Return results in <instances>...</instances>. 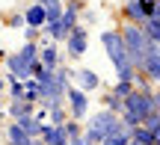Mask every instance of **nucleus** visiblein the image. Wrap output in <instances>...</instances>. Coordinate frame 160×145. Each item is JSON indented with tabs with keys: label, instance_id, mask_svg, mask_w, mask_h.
<instances>
[{
	"label": "nucleus",
	"instance_id": "nucleus-29",
	"mask_svg": "<svg viewBox=\"0 0 160 145\" xmlns=\"http://www.w3.org/2000/svg\"><path fill=\"white\" fill-rule=\"evenodd\" d=\"M9 92H12V98H15V101H24V83L21 80H15V77H9Z\"/></svg>",
	"mask_w": 160,
	"mask_h": 145
},
{
	"label": "nucleus",
	"instance_id": "nucleus-7",
	"mask_svg": "<svg viewBox=\"0 0 160 145\" xmlns=\"http://www.w3.org/2000/svg\"><path fill=\"white\" fill-rule=\"evenodd\" d=\"M6 68H9V77H15V80H27V77H33L36 65L24 62L18 53H9V56H6Z\"/></svg>",
	"mask_w": 160,
	"mask_h": 145
},
{
	"label": "nucleus",
	"instance_id": "nucleus-30",
	"mask_svg": "<svg viewBox=\"0 0 160 145\" xmlns=\"http://www.w3.org/2000/svg\"><path fill=\"white\" fill-rule=\"evenodd\" d=\"M24 145H42V139H27Z\"/></svg>",
	"mask_w": 160,
	"mask_h": 145
},
{
	"label": "nucleus",
	"instance_id": "nucleus-3",
	"mask_svg": "<svg viewBox=\"0 0 160 145\" xmlns=\"http://www.w3.org/2000/svg\"><path fill=\"white\" fill-rule=\"evenodd\" d=\"M104 47H107V56L110 62L116 65V74H119V80H131L137 77V71H133L131 59H128V51H125V41H122V33H116V30H107V33L101 36Z\"/></svg>",
	"mask_w": 160,
	"mask_h": 145
},
{
	"label": "nucleus",
	"instance_id": "nucleus-20",
	"mask_svg": "<svg viewBox=\"0 0 160 145\" xmlns=\"http://www.w3.org/2000/svg\"><path fill=\"white\" fill-rule=\"evenodd\" d=\"M18 56H21L24 62H30V65H36V62H39V47H36L33 41H27V45H24L21 51H18Z\"/></svg>",
	"mask_w": 160,
	"mask_h": 145
},
{
	"label": "nucleus",
	"instance_id": "nucleus-14",
	"mask_svg": "<svg viewBox=\"0 0 160 145\" xmlns=\"http://www.w3.org/2000/svg\"><path fill=\"white\" fill-rule=\"evenodd\" d=\"M139 30H142V36L148 39V45H157V39H160V18H157V15L145 18Z\"/></svg>",
	"mask_w": 160,
	"mask_h": 145
},
{
	"label": "nucleus",
	"instance_id": "nucleus-1",
	"mask_svg": "<svg viewBox=\"0 0 160 145\" xmlns=\"http://www.w3.org/2000/svg\"><path fill=\"white\" fill-rule=\"evenodd\" d=\"M68 74H71V71L42 68V65L36 62L33 77H36V83H39V101H45V104H62L65 86H68Z\"/></svg>",
	"mask_w": 160,
	"mask_h": 145
},
{
	"label": "nucleus",
	"instance_id": "nucleus-21",
	"mask_svg": "<svg viewBox=\"0 0 160 145\" xmlns=\"http://www.w3.org/2000/svg\"><path fill=\"white\" fill-rule=\"evenodd\" d=\"M74 24H77V12L74 9H62V15H59V27H62L65 33H71Z\"/></svg>",
	"mask_w": 160,
	"mask_h": 145
},
{
	"label": "nucleus",
	"instance_id": "nucleus-17",
	"mask_svg": "<svg viewBox=\"0 0 160 145\" xmlns=\"http://www.w3.org/2000/svg\"><path fill=\"white\" fill-rule=\"evenodd\" d=\"M128 139H131V130H128L125 124H122V128L116 130V133L104 136V139H101V145H128Z\"/></svg>",
	"mask_w": 160,
	"mask_h": 145
},
{
	"label": "nucleus",
	"instance_id": "nucleus-27",
	"mask_svg": "<svg viewBox=\"0 0 160 145\" xmlns=\"http://www.w3.org/2000/svg\"><path fill=\"white\" fill-rule=\"evenodd\" d=\"M125 12L133 18V21H139V24L145 21V15H142V9H139V3H137V0H133V3H125Z\"/></svg>",
	"mask_w": 160,
	"mask_h": 145
},
{
	"label": "nucleus",
	"instance_id": "nucleus-10",
	"mask_svg": "<svg viewBox=\"0 0 160 145\" xmlns=\"http://www.w3.org/2000/svg\"><path fill=\"white\" fill-rule=\"evenodd\" d=\"M15 124L30 136V139H39L42 128H45V122H42L39 116H33V113H27V116H18V118H15Z\"/></svg>",
	"mask_w": 160,
	"mask_h": 145
},
{
	"label": "nucleus",
	"instance_id": "nucleus-4",
	"mask_svg": "<svg viewBox=\"0 0 160 145\" xmlns=\"http://www.w3.org/2000/svg\"><path fill=\"white\" fill-rule=\"evenodd\" d=\"M122 128V118L116 116V113H110V110H101L95 118L89 122V130H86V139L89 142H101L104 136H110V133H116V130Z\"/></svg>",
	"mask_w": 160,
	"mask_h": 145
},
{
	"label": "nucleus",
	"instance_id": "nucleus-6",
	"mask_svg": "<svg viewBox=\"0 0 160 145\" xmlns=\"http://www.w3.org/2000/svg\"><path fill=\"white\" fill-rule=\"evenodd\" d=\"M65 98H68V110H71V116H74V122H80V118L86 116V110H89L86 92L77 89V86H65Z\"/></svg>",
	"mask_w": 160,
	"mask_h": 145
},
{
	"label": "nucleus",
	"instance_id": "nucleus-22",
	"mask_svg": "<svg viewBox=\"0 0 160 145\" xmlns=\"http://www.w3.org/2000/svg\"><path fill=\"white\" fill-rule=\"evenodd\" d=\"M142 128L148 130L154 139H160V116H157V113H151V116L145 118V122H142Z\"/></svg>",
	"mask_w": 160,
	"mask_h": 145
},
{
	"label": "nucleus",
	"instance_id": "nucleus-32",
	"mask_svg": "<svg viewBox=\"0 0 160 145\" xmlns=\"http://www.w3.org/2000/svg\"><path fill=\"white\" fill-rule=\"evenodd\" d=\"M125 3H133V0H125Z\"/></svg>",
	"mask_w": 160,
	"mask_h": 145
},
{
	"label": "nucleus",
	"instance_id": "nucleus-19",
	"mask_svg": "<svg viewBox=\"0 0 160 145\" xmlns=\"http://www.w3.org/2000/svg\"><path fill=\"white\" fill-rule=\"evenodd\" d=\"M6 139H9V145H24V142H27V139H30V136H27V133H24V130H21V128H18V124H15V122H12V124H9V128H6Z\"/></svg>",
	"mask_w": 160,
	"mask_h": 145
},
{
	"label": "nucleus",
	"instance_id": "nucleus-2",
	"mask_svg": "<svg viewBox=\"0 0 160 145\" xmlns=\"http://www.w3.org/2000/svg\"><path fill=\"white\" fill-rule=\"evenodd\" d=\"M151 113H157V95L154 92H131L128 98H122V124L128 130L142 124Z\"/></svg>",
	"mask_w": 160,
	"mask_h": 145
},
{
	"label": "nucleus",
	"instance_id": "nucleus-16",
	"mask_svg": "<svg viewBox=\"0 0 160 145\" xmlns=\"http://www.w3.org/2000/svg\"><path fill=\"white\" fill-rule=\"evenodd\" d=\"M36 3L45 9V21H59V15H62V3L59 0H36Z\"/></svg>",
	"mask_w": 160,
	"mask_h": 145
},
{
	"label": "nucleus",
	"instance_id": "nucleus-18",
	"mask_svg": "<svg viewBox=\"0 0 160 145\" xmlns=\"http://www.w3.org/2000/svg\"><path fill=\"white\" fill-rule=\"evenodd\" d=\"M21 83H24V101L27 104H36L39 101V83H36V77H27Z\"/></svg>",
	"mask_w": 160,
	"mask_h": 145
},
{
	"label": "nucleus",
	"instance_id": "nucleus-24",
	"mask_svg": "<svg viewBox=\"0 0 160 145\" xmlns=\"http://www.w3.org/2000/svg\"><path fill=\"white\" fill-rule=\"evenodd\" d=\"M48 116L53 118V124H65V113H62V104H48Z\"/></svg>",
	"mask_w": 160,
	"mask_h": 145
},
{
	"label": "nucleus",
	"instance_id": "nucleus-28",
	"mask_svg": "<svg viewBox=\"0 0 160 145\" xmlns=\"http://www.w3.org/2000/svg\"><path fill=\"white\" fill-rule=\"evenodd\" d=\"M137 3H139V9H142V15H145V18L157 15V0H137Z\"/></svg>",
	"mask_w": 160,
	"mask_h": 145
},
{
	"label": "nucleus",
	"instance_id": "nucleus-9",
	"mask_svg": "<svg viewBox=\"0 0 160 145\" xmlns=\"http://www.w3.org/2000/svg\"><path fill=\"white\" fill-rule=\"evenodd\" d=\"M142 71L148 74V80H157L160 77V47L157 45H148V51H145V56H142Z\"/></svg>",
	"mask_w": 160,
	"mask_h": 145
},
{
	"label": "nucleus",
	"instance_id": "nucleus-15",
	"mask_svg": "<svg viewBox=\"0 0 160 145\" xmlns=\"http://www.w3.org/2000/svg\"><path fill=\"white\" fill-rule=\"evenodd\" d=\"M24 21H27V27H36V30H39L42 24H45V9H42L39 3H30L27 12H24Z\"/></svg>",
	"mask_w": 160,
	"mask_h": 145
},
{
	"label": "nucleus",
	"instance_id": "nucleus-25",
	"mask_svg": "<svg viewBox=\"0 0 160 145\" xmlns=\"http://www.w3.org/2000/svg\"><path fill=\"white\" fill-rule=\"evenodd\" d=\"M9 113H12V116H27V113H33V104H27V101H15V104H12L9 107Z\"/></svg>",
	"mask_w": 160,
	"mask_h": 145
},
{
	"label": "nucleus",
	"instance_id": "nucleus-12",
	"mask_svg": "<svg viewBox=\"0 0 160 145\" xmlns=\"http://www.w3.org/2000/svg\"><path fill=\"white\" fill-rule=\"evenodd\" d=\"M39 65L42 68H59V51H57V41L39 47Z\"/></svg>",
	"mask_w": 160,
	"mask_h": 145
},
{
	"label": "nucleus",
	"instance_id": "nucleus-31",
	"mask_svg": "<svg viewBox=\"0 0 160 145\" xmlns=\"http://www.w3.org/2000/svg\"><path fill=\"white\" fill-rule=\"evenodd\" d=\"M128 145H145V142H139V139H128Z\"/></svg>",
	"mask_w": 160,
	"mask_h": 145
},
{
	"label": "nucleus",
	"instance_id": "nucleus-23",
	"mask_svg": "<svg viewBox=\"0 0 160 145\" xmlns=\"http://www.w3.org/2000/svg\"><path fill=\"white\" fill-rule=\"evenodd\" d=\"M133 92V83L131 80H119V83H116V89H113V92H110V95H113V98H128V95H131Z\"/></svg>",
	"mask_w": 160,
	"mask_h": 145
},
{
	"label": "nucleus",
	"instance_id": "nucleus-26",
	"mask_svg": "<svg viewBox=\"0 0 160 145\" xmlns=\"http://www.w3.org/2000/svg\"><path fill=\"white\" fill-rule=\"evenodd\" d=\"M62 130H65V139H68V142H77V139H80V124H77V122L62 124Z\"/></svg>",
	"mask_w": 160,
	"mask_h": 145
},
{
	"label": "nucleus",
	"instance_id": "nucleus-8",
	"mask_svg": "<svg viewBox=\"0 0 160 145\" xmlns=\"http://www.w3.org/2000/svg\"><path fill=\"white\" fill-rule=\"evenodd\" d=\"M65 41H68V53L77 59V56H83V53H86V41H89V33H86L83 27H74L68 36H65Z\"/></svg>",
	"mask_w": 160,
	"mask_h": 145
},
{
	"label": "nucleus",
	"instance_id": "nucleus-11",
	"mask_svg": "<svg viewBox=\"0 0 160 145\" xmlns=\"http://www.w3.org/2000/svg\"><path fill=\"white\" fill-rule=\"evenodd\" d=\"M39 139H42V145H65V142H68V139H65L62 124H45L42 133H39Z\"/></svg>",
	"mask_w": 160,
	"mask_h": 145
},
{
	"label": "nucleus",
	"instance_id": "nucleus-13",
	"mask_svg": "<svg viewBox=\"0 0 160 145\" xmlns=\"http://www.w3.org/2000/svg\"><path fill=\"white\" fill-rule=\"evenodd\" d=\"M74 80H77V86L83 89V92H89V89H95L98 83H101V80H98V74H95V71H89V68H77L74 71Z\"/></svg>",
	"mask_w": 160,
	"mask_h": 145
},
{
	"label": "nucleus",
	"instance_id": "nucleus-5",
	"mask_svg": "<svg viewBox=\"0 0 160 145\" xmlns=\"http://www.w3.org/2000/svg\"><path fill=\"white\" fill-rule=\"evenodd\" d=\"M122 41H125V51H128L131 65H139L142 56H145V51H148V39L142 36V30L133 27V24H128L125 33H122Z\"/></svg>",
	"mask_w": 160,
	"mask_h": 145
}]
</instances>
